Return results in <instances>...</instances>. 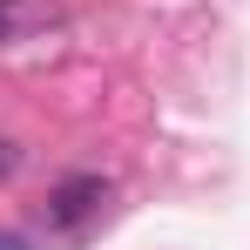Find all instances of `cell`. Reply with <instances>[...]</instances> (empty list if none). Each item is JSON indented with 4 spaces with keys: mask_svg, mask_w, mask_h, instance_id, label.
Wrapping results in <instances>:
<instances>
[{
    "mask_svg": "<svg viewBox=\"0 0 250 250\" xmlns=\"http://www.w3.org/2000/svg\"><path fill=\"white\" fill-rule=\"evenodd\" d=\"M95 203H102V176H75V183H61V189H54L47 223L75 230V223H88V216H95Z\"/></svg>",
    "mask_w": 250,
    "mask_h": 250,
    "instance_id": "1",
    "label": "cell"
},
{
    "mask_svg": "<svg viewBox=\"0 0 250 250\" xmlns=\"http://www.w3.org/2000/svg\"><path fill=\"white\" fill-rule=\"evenodd\" d=\"M14 163H21V149H14V142H0V176H14Z\"/></svg>",
    "mask_w": 250,
    "mask_h": 250,
    "instance_id": "2",
    "label": "cell"
},
{
    "mask_svg": "<svg viewBox=\"0 0 250 250\" xmlns=\"http://www.w3.org/2000/svg\"><path fill=\"white\" fill-rule=\"evenodd\" d=\"M0 250H27V244H21V237H0Z\"/></svg>",
    "mask_w": 250,
    "mask_h": 250,
    "instance_id": "3",
    "label": "cell"
},
{
    "mask_svg": "<svg viewBox=\"0 0 250 250\" xmlns=\"http://www.w3.org/2000/svg\"><path fill=\"white\" fill-rule=\"evenodd\" d=\"M0 34H7V21H0Z\"/></svg>",
    "mask_w": 250,
    "mask_h": 250,
    "instance_id": "4",
    "label": "cell"
}]
</instances>
